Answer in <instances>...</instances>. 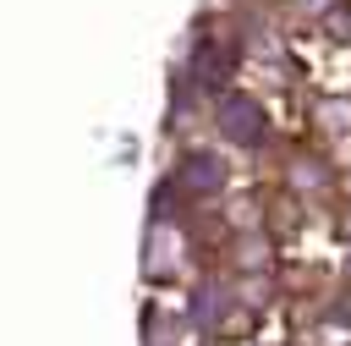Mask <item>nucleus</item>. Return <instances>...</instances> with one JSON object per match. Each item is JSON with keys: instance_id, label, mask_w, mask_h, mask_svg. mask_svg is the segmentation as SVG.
I'll use <instances>...</instances> for the list:
<instances>
[{"instance_id": "1", "label": "nucleus", "mask_w": 351, "mask_h": 346, "mask_svg": "<svg viewBox=\"0 0 351 346\" xmlns=\"http://www.w3.org/2000/svg\"><path fill=\"white\" fill-rule=\"evenodd\" d=\"M219 126H225V137H236V143H258V137H263V110H258V99L225 93V99H219Z\"/></svg>"}, {"instance_id": "2", "label": "nucleus", "mask_w": 351, "mask_h": 346, "mask_svg": "<svg viewBox=\"0 0 351 346\" xmlns=\"http://www.w3.org/2000/svg\"><path fill=\"white\" fill-rule=\"evenodd\" d=\"M219 181H225V170H219L214 154H192V159L181 165V187H186V192H219Z\"/></svg>"}]
</instances>
